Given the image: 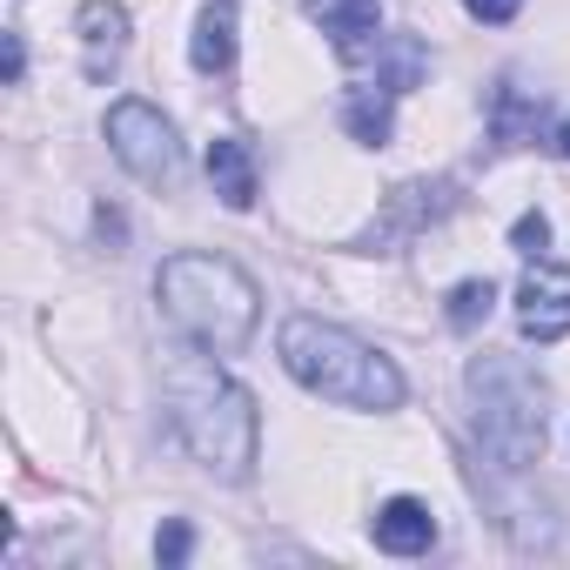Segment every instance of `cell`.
<instances>
[{
  "mask_svg": "<svg viewBox=\"0 0 570 570\" xmlns=\"http://www.w3.org/2000/svg\"><path fill=\"white\" fill-rule=\"evenodd\" d=\"M490 309H497V282L490 275H470V282H456L450 289V330H476V323H490Z\"/></svg>",
  "mask_w": 570,
  "mask_h": 570,
  "instance_id": "14",
  "label": "cell"
},
{
  "mask_svg": "<svg viewBox=\"0 0 570 570\" xmlns=\"http://www.w3.org/2000/svg\"><path fill=\"white\" fill-rule=\"evenodd\" d=\"M188 61L202 75H222L235 61V8L228 0H208V8L195 14V41H188Z\"/></svg>",
  "mask_w": 570,
  "mask_h": 570,
  "instance_id": "12",
  "label": "cell"
},
{
  "mask_svg": "<svg viewBox=\"0 0 570 570\" xmlns=\"http://www.w3.org/2000/svg\"><path fill=\"white\" fill-rule=\"evenodd\" d=\"M168 423L188 443V456L202 470H215L222 483H242L255 470V450H262L255 396L235 376H222L215 363H175L168 370Z\"/></svg>",
  "mask_w": 570,
  "mask_h": 570,
  "instance_id": "2",
  "label": "cell"
},
{
  "mask_svg": "<svg viewBox=\"0 0 570 570\" xmlns=\"http://www.w3.org/2000/svg\"><path fill=\"white\" fill-rule=\"evenodd\" d=\"M557 155L570 161V115H563V128H557Z\"/></svg>",
  "mask_w": 570,
  "mask_h": 570,
  "instance_id": "19",
  "label": "cell"
},
{
  "mask_svg": "<svg viewBox=\"0 0 570 570\" xmlns=\"http://www.w3.org/2000/svg\"><path fill=\"white\" fill-rule=\"evenodd\" d=\"M517 8H523V0H463V14H470V21H490V28L517 21Z\"/></svg>",
  "mask_w": 570,
  "mask_h": 570,
  "instance_id": "17",
  "label": "cell"
},
{
  "mask_svg": "<svg viewBox=\"0 0 570 570\" xmlns=\"http://www.w3.org/2000/svg\"><path fill=\"white\" fill-rule=\"evenodd\" d=\"M450 208H456V181H410V188H396V195L383 202V222H370L363 248H370V255H390V248L410 242L416 228L443 222Z\"/></svg>",
  "mask_w": 570,
  "mask_h": 570,
  "instance_id": "7",
  "label": "cell"
},
{
  "mask_svg": "<svg viewBox=\"0 0 570 570\" xmlns=\"http://www.w3.org/2000/svg\"><path fill=\"white\" fill-rule=\"evenodd\" d=\"M510 242H517V255H543V242H550V222H543V215L530 208V215H517Z\"/></svg>",
  "mask_w": 570,
  "mask_h": 570,
  "instance_id": "16",
  "label": "cell"
},
{
  "mask_svg": "<svg viewBox=\"0 0 570 570\" xmlns=\"http://www.w3.org/2000/svg\"><path fill=\"white\" fill-rule=\"evenodd\" d=\"M282 370L309 396H330V403H350V410H396L403 403V370L383 350H370L363 336H350L323 316L282 323Z\"/></svg>",
  "mask_w": 570,
  "mask_h": 570,
  "instance_id": "3",
  "label": "cell"
},
{
  "mask_svg": "<svg viewBox=\"0 0 570 570\" xmlns=\"http://www.w3.org/2000/svg\"><path fill=\"white\" fill-rule=\"evenodd\" d=\"M470 403H476V443L503 463L523 470L543 456V383L517 356H476L470 363Z\"/></svg>",
  "mask_w": 570,
  "mask_h": 570,
  "instance_id": "4",
  "label": "cell"
},
{
  "mask_svg": "<svg viewBox=\"0 0 570 570\" xmlns=\"http://www.w3.org/2000/svg\"><path fill=\"white\" fill-rule=\"evenodd\" d=\"M21 68H28V55H21V35H8V81H21Z\"/></svg>",
  "mask_w": 570,
  "mask_h": 570,
  "instance_id": "18",
  "label": "cell"
},
{
  "mask_svg": "<svg viewBox=\"0 0 570 570\" xmlns=\"http://www.w3.org/2000/svg\"><path fill=\"white\" fill-rule=\"evenodd\" d=\"M155 296H161L168 323L202 356H242L248 336H255V323H262V289L228 255H208V248L168 255L161 275H155Z\"/></svg>",
  "mask_w": 570,
  "mask_h": 570,
  "instance_id": "1",
  "label": "cell"
},
{
  "mask_svg": "<svg viewBox=\"0 0 570 570\" xmlns=\"http://www.w3.org/2000/svg\"><path fill=\"white\" fill-rule=\"evenodd\" d=\"M343 121H350V135H356V141H370V148H383V141L396 135V95H390L383 81H363V88L350 95V108H343Z\"/></svg>",
  "mask_w": 570,
  "mask_h": 570,
  "instance_id": "13",
  "label": "cell"
},
{
  "mask_svg": "<svg viewBox=\"0 0 570 570\" xmlns=\"http://www.w3.org/2000/svg\"><path fill=\"white\" fill-rule=\"evenodd\" d=\"M303 14L336 41V55H363V48L376 41L383 0H303Z\"/></svg>",
  "mask_w": 570,
  "mask_h": 570,
  "instance_id": "9",
  "label": "cell"
},
{
  "mask_svg": "<svg viewBox=\"0 0 570 570\" xmlns=\"http://www.w3.org/2000/svg\"><path fill=\"white\" fill-rule=\"evenodd\" d=\"M188 550H195V530H188L181 517H168L161 537H155V557H161V563H188Z\"/></svg>",
  "mask_w": 570,
  "mask_h": 570,
  "instance_id": "15",
  "label": "cell"
},
{
  "mask_svg": "<svg viewBox=\"0 0 570 570\" xmlns=\"http://www.w3.org/2000/svg\"><path fill=\"white\" fill-rule=\"evenodd\" d=\"M75 28H81V75L108 81L115 61H121V48H128V8H115V0H81Z\"/></svg>",
  "mask_w": 570,
  "mask_h": 570,
  "instance_id": "8",
  "label": "cell"
},
{
  "mask_svg": "<svg viewBox=\"0 0 570 570\" xmlns=\"http://www.w3.org/2000/svg\"><path fill=\"white\" fill-rule=\"evenodd\" d=\"M208 181H215V195H222L228 208H248V202H255V155H248V141L215 135V141H208Z\"/></svg>",
  "mask_w": 570,
  "mask_h": 570,
  "instance_id": "11",
  "label": "cell"
},
{
  "mask_svg": "<svg viewBox=\"0 0 570 570\" xmlns=\"http://www.w3.org/2000/svg\"><path fill=\"white\" fill-rule=\"evenodd\" d=\"M430 543H436V517H430L423 497H390V503L376 510V550H390V557H423Z\"/></svg>",
  "mask_w": 570,
  "mask_h": 570,
  "instance_id": "10",
  "label": "cell"
},
{
  "mask_svg": "<svg viewBox=\"0 0 570 570\" xmlns=\"http://www.w3.org/2000/svg\"><path fill=\"white\" fill-rule=\"evenodd\" d=\"M517 330H523L530 343L570 336V268H563V262L530 255V268H523V282H517Z\"/></svg>",
  "mask_w": 570,
  "mask_h": 570,
  "instance_id": "6",
  "label": "cell"
},
{
  "mask_svg": "<svg viewBox=\"0 0 570 570\" xmlns=\"http://www.w3.org/2000/svg\"><path fill=\"white\" fill-rule=\"evenodd\" d=\"M108 148H115V161H121L135 181H148V188H168V181L181 175L175 121H168L161 108H148V101H115V108H108Z\"/></svg>",
  "mask_w": 570,
  "mask_h": 570,
  "instance_id": "5",
  "label": "cell"
}]
</instances>
